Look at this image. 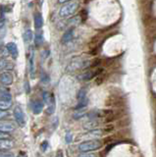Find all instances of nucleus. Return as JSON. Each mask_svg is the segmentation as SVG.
Wrapping results in <instances>:
<instances>
[{"label": "nucleus", "mask_w": 156, "mask_h": 157, "mask_svg": "<svg viewBox=\"0 0 156 157\" xmlns=\"http://www.w3.org/2000/svg\"><path fill=\"white\" fill-rule=\"evenodd\" d=\"M1 96L3 99L2 100H6V101H11V94L8 91H1Z\"/></svg>", "instance_id": "22"}, {"label": "nucleus", "mask_w": 156, "mask_h": 157, "mask_svg": "<svg viewBox=\"0 0 156 157\" xmlns=\"http://www.w3.org/2000/svg\"><path fill=\"white\" fill-rule=\"evenodd\" d=\"M14 147V144L9 140H0V150H10Z\"/></svg>", "instance_id": "10"}, {"label": "nucleus", "mask_w": 156, "mask_h": 157, "mask_svg": "<svg viewBox=\"0 0 156 157\" xmlns=\"http://www.w3.org/2000/svg\"><path fill=\"white\" fill-rule=\"evenodd\" d=\"M86 114V108H82V109H78L76 110V112L73 114V118L75 120H80L81 118H82Z\"/></svg>", "instance_id": "14"}, {"label": "nucleus", "mask_w": 156, "mask_h": 157, "mask_svg": "<svg viewBox=\"0 0 156 157\" xmlns=\"http://www.w3.org/2000/svg\"><path fill=\"white\" fill-rule=\"evenodd\" d=\"M79 8V3L78 2H71L64 5L59 11V16L62 18H67L72 16L73 14H75L77 9Z\"/></svg>", "instance_id": "2"}, {"label": "nucleus", "mask_w": 156, "mask_h": 157, "mask_svg": "<svg viewBox=\"0 0 156 157\" xmlns=\"http://www.w3.org/2000/svg\"><path fill=\"white\" fill-rule=\"evenodd\" d=\"M13 81H14V78L11 73L4 72L2 74H0V82H1L3 86H11L13 83Z\"/></svg>", "instance_id": "5"}, {"label": "nucleus", "mask_w": 156, "mask_h": 157, "mask_svg": "<svg viewBox=\"0 0 156 157\" xmlns=\"http://www.w3.org/2000/svg\"><path fill=\"white\" fill-rule=\"evenodd\" d=\"M40 80H41L42 82L46 83V82H48L50 81V78H49V76H48L45 72H42L41 75H40Z\"/></svg>", "instance_id": "21"}, {"label": "nucleus", "mask_w": 156, "mask_h": 157, "mask_svg": "<svg viewBox=\"0 0 156 157\" xmlns=\"http://www.w3.org/2000/svg\"><path fill=\"white\" fill-rule=\"evenodd\" d=\"M42 101L43 103H46V104H49L50 102V96H49V93H48L47 91H44L42 93Z\"/></svg>", "instance_id": "20"}, {"label": "nucleus", "mask_w": 156, "mask_h": 157, "mask_svg": "<svg viewBox=\"0 0 156 157\" xmlns=\"http://www.w3.org/2000/svg\"><path fill=\"white\" fill-rule=\"evenodd\" d=\"M113 130H114V127L113 126H108V127H106L105 132H112Z\"/></svg>", "instance_id": "36"}, {"label": "nucleus", "mask_w": 156, "mask_h": 157, "mask_svg": "<svg viewBox=\"0 0 156 157\" xmlns=\"http://www.w3.org/2000/svg\"><path fill=\"white\" fill-rule=\"evenodd\" d=\"M55 108H56V105H55V97L53 94H51L50 96V102L49 104H48V108L46 110V113L48 115H52L53 113L55 112Z\"/></svg>", "instance_id": "13"}, {"label": "nucleus", "mask_w": 156, "mask_h": 157, "mask_svg": "<svg viewBox=\"0 0 156 157\" xmlns=\"http://www.w3.org/2000/svg\"><path fill=\"white\" fill-rule=\"evenodd\" d=\"M73 140V135H72V132H68L66 136H65V141L67 142V144H71Z\"/></svg>", "instance_id": "25"}, {"label": "nucleus", "mask_w": 156, "mask_h": 157, "mask_svg": "<svg viewBox=\"0 0 156 157\" xmlns=\"http://www.w3.org/2000/svg\"><path fill=\"white\" fill-rule=\"evenodd\" d=\"M8 65H9V63H8V61L5 60V59H2V60H0V71L3 70V69L8 68L9 67Z\"/></svg>", "instance_id": "24"}, {"label": "nucleus", "mask_w": 156, "mask_h": 157, "mask_svg": "<svg viewBox=\"0 0 156 157\" xmlns=\"http://www.w3.org/2000/svg\"><path fill=\"white\" fill-rule=\"evenodd\" d=\"M32 112L36 115L41 113L42 109H43V101H41L40 99L33 100L32 104Z\"/></svg>", "instance_id": "8"}, {"label": "nucleus", "mask_w": 156, "mask_h": 157, "mask_svg": "<svg viewBox=\"0 0 156 157\" xmlns=\"http://www.w3.org/2000/svg\"><path fill=\"white\" fill-rule=\"evenodd\" d=\"M14 118H15L16 122L18 123V125L20 127H25L26 126V118L25 114L22 110V108L20 106H16L15 109L13 111Z\"/></svg>", "instance_id": "4"}, {"label": "nucleus", "mask_w": 156, "mask_h": 157, "mask_svg": "<svg viewBox=\"0 0 156 157\" xmlns=\"http://www.w3.org/2000/svg\"><path fill=\"white\" fill-rule=\"evenodd\" d=\"M102 146V142L100 140H86L82 142V144H79V150L82 151V153L85 152H89V151H93L96 149H99Z\"/></svg>", "instance_id": "1"}, {"label": "nucleus", "mask_w": 156, "mask_h": 157, "mask_svg": "<svg viewBox=\"0 0 156 157\" xmlns=\"http://www.w3.org/2000/svg\"><path fill=\"white\" fill-rule=\"evenodd\" d=\"M114 145H115V144H109L108 146H107V147H106V149H105V151H106V152H108V151H109V150H110V149L112 148V147H113V146H114Z\"/></svg>", "instance_id": "37"}, {"label": "nucleus", "mask_w": 156, "mask_h": 157, "mask_svg": "<svg viewBox=\"0 0 156 157\" xmlns=\"http://www.w3.org/2000/svg\"><path fill=\"white\" fill-rule=\"evenodd\" d=\"M8 116V113L6 111H3V110H0V120L4 119Z\"/></svg>", "instance_id": "31"}, {"label": "nucleus", "mask_w": 156, "mask_h": 157, "mask_svg": "<svg viewBox=\"0 0 156 157\" xmlns=\"http://www.w3.org/2000/svg\"><path fill=\"white\" fill-rule=\"evenodd\" d=\"M43 43V34L42 32H38L35 36V44L36 46H40Z\"/></svg>", "instance_id": "17"}, {"label": "nucleus", "mask_w": 156, "mask_h": 157, "mask_svg": "<svg viewBox=\"0 0 156 157\" xmlns=\"http://www.w3.org/2000/svg\"><path fill=\"white\" fill-rule=\"evenodd\" d=\"M103 134V132L101 130H92V131H89L87 134L85 135V137L87 139L89 140H95L97 137H100Z\"/></svg>", "instance_id": "9"}, {"label": "nucleus", "mask_w": 156, "mask_h": 157, "mask_svg": "<svg viewBox=\"0 0 156 157\" xmlns=\"http://www.w3.org/2000/svg\"><path fill=\"white\" fill-rule=\"evenodd\" d=\"M56 157H63V152H62V150H58L57 151Z\"/></svg>", "instance_id": "38"}, {"label": "nucleus", "mask_w": 156, "mask_h": 157, "mask_svg": "<svg viewBox=\"0 0 156 157\" xmlns=\"http://www.w3.org/2000/svg\"><path fill=\"white\" fill-rule=\"evenodd\" d=\"M6 49L8 52L10 53V55L12 56L13 59H17L19 56V51H18V47L14 42H9L6 45Z\"/></svg>", "instance_id": "7"}, {"label": "nucleus", "mask_w": 156, "mask_h": 157, "mask_svg": "<svg viewBox=\"0 0 156 157\" xmlns=\"http://www.w3.org/2000/svg\"><path fill=\"white\" fill-rule=\"evenodd\" d=\"M25 91H26V93H30V91H31L30 83H29L28 81H25Z\"/></svg>", "instance_id": "30"}, {"label": "nucleus", "mask_w": 156, "mask_h": 157, "mask_svg": "<svg viewBox=\"0 0 156 157\" xmlns=\"http://www.w3.org/2000/svg\"><path fill=\"white\" fill-rule=\"evenodd\" d=\"M47 147H48V141H47V140L42 141V144H40V149H41L43 152H45L46 149H47Z\"/></svg>", "instance_id": "28"}, {"label": "nucleus", "mask_w": 156, "mask_h": 157, "mask_svg": "<svg viewBox=\"0 0 156 157\" xmlns=\"http://www.w3.org/2000/svg\"><path fill=\"white\" fill-rule=\"evenodd\" d=\"M0 43H1V40H0Z\"/></svg>", "instance_id": "40"}, {"label": "nucleus", "mask_w": 156, "mask_h": 157, "mask_svg": "<svg viewBox=\"0 0 156 157\" xmlns=\"http://www.w3.org/2000/svg\"><path fill=\"white\" fill-rule=\"evenodd\" d=\"M103 80H104V78H103V77H97L96 78V81H95V83H96V85H101V83L102 82H103Z\"/></svg>", "instance_id": "32"}, {"label": "nucleus", "mask_w": 156, "mask_h": 157, "mask_svg": "<svg viewBox=\"0 0 156 157\" xmlns=\"http://www.w3.org/2000/svg\"><path fill=\"white\" fill-rule=\"evenodd\" d=\"M12 103L11 101H6V100H0V110L5 111L11 107Z\"/></svg>", "instance_id": "19"}, {"label": "nucleus", "mask_w": 156, "mask_h": 157, "mask_svg": "<svg viewBox=\"0 0 156 157\" xmlns=\"http://www.w3.org/2000/svg\"><path fill=\"white\" fill-rule=\"evenodd\" d=\"M8 136H8L7 132H0V140H6Z\"/></svg>", "instance_id": "33"}, {"label": "nucleus", "mask_w": 156, "mask_h": 157, "mask_svg": "<svg viewBox=\"0 0 156 157\" xmlns=\"http://www.w3.org/2000/svg\"><path fill=\"white\" fill-rule=\"evenodd\" d=\"M78 157H97V155L94 154V153H89V152H85V153L80 154Z\"/></svg>", "instance_id": "29"}, {"label": "nucleus", "mask_w": 156, "mask_h": 157, "mask_svg": "<svg viewBox=\"0 0 156 157\" xmlns=\"http://www.w3.org/2000/svg\"><path fill=\"white\" fill-rule=\"evenodd\" d=\"M80 18H81V21H82V22H85L86 20L87 19V11H86V9L82 10V11H81V13H80Z\"/></svg>", "instance_id": "23"}, {"label": "nucleus", "mask_w": 156, "mask_h": 157, "mask_svg": "<svg viewBox=\"0 0 156 157\" xmlns=\"http://www.w3.org/2000/svg\"><path fill=\"white\" fill-rule=\"evenodd\" d=\"M89 64V62H87V61L85 62L78 58V59H75V60H73L69 64V66L67 67V71L74 72L76 70H79V69H84V68H86Z\"/></svg>", "instance_id": "3"}, {"label": "nucleus", "mask_w": 156, "mask_h": 157, "mask_svg": "<svg viewBox=\"0 0 156 157\" xmlns=\"http://www.w3.org/2000/svg\"><path fill=\"white\" fill-rule=\"evenodd\" d=\"M97 126H98V122H96L94 120H91V121H89V122H86V124L84 125V129L86 130H94V128H96Z\"/></svg>", "instance_id": "18"}, {"label": "nucleus", "mask_w": 156, "mask_h": 157, "mask_svg": "<svg viewBox=\"0 0 156 157\" xmlns=\"http://www.w3.org/2000/svg\"><path fill=\"white\" fill-rule=\"evenodd\" d=\"M33 38V33L32 32V29H27L24 33V41L26 43H30Z\"/></svg>", "instance_id": "15"}, {"label": "nucleus", "mask_w": 156, "mask_h": 157, "mask_svg": "<svg viewBox=\"0 0 156 157\" xmlns=\"http://www.w3.org/2000/svg\"><path fill=\"white\" fill-rule=\"evenodd\" d=\"M35 27L36 29H40L42 28L43 26V18H42V15L40 13H36L35 14Z\"/></svg>", "instance_id": "12"}, {"label": "nucleus", "mask_w": 156, "mask_h": 157, "mask_svg": "<svg viewBox=\"0 0 156 157\" xmlns=\"http://www.w3.org/2000/svg\"><path fill=\"white\" fill-rule=\"evenodd\" d=\"M73 36H74V29H68L67 32H65V33L63 34L61 41L62 43H68L69 41H71L73 39Z\"/></svg>", "instance_id": "11"}, {"label": "nucleus", "mask_w": 156, "mask_h": 157, "mask_svg": "<svg viewBox=\"0 0 156 157\" xmlns=\"http://www.w3.org/2000/svg\"><path fill=\"white\" fill-rule=\"evenodd\" d=\"M16 129L15 125L12 122H0V132H10Z\"/></svg>", "instance_id": "6"}, {"label": "nucleus", "mask_w": 156, "mask_h": 157, "mask_svg": "<svg viewBox=\"0 0 156 157\" xmlns=\"http://www.w3.org/2000/svg\"><path fill=\"white\" fill-rule=\"evenodd\" d=\"M70 0H58V3H66V2H69Z\"/></svg>", "instance_id": "39"}, {"label": "nucleus", "mask_w": 156, "mask_h": 157, "mask_svg": "<svg viewBox=\"0 0 156 157\" xmlns=\"http://www.w3.org/2000/svg\"><path fill=\"white\" fill-rule=\"evenodd\" d=\"M4 23H5V18L1 17V18H0V28L4 26Z\"/></svg>", "instance_id": "35"}, {"label": "nucleus", "mask_w": 156, "mask_h": 157, "mask_svg": "<svg viewBox=\"0 0 156 157\" xmlns=\"http://www.w3.org/2000/svg\"><path fill=\"white\" fill-rule=\"evenodd\" d=\"M30 74L31 77H33L35 75V53L32 51L30 56Z\"/></svg>", "instance_id": "16"}, {"label": "nucleus", "mask_w": 156, "mask_h": 157, "mask_svg": "<svg viewBox=\"0 0 156 157\" xmlns=\"http://www.w3.org/2000/svg\"><path fill=\"white\" fill-rule=\"evenodd\" d=\"M17 157H28V155L25 151H20L19 152V154L17 155Z\"/></svg>", "instance_id": "34"}, {"label": "nucleus", "mask_w": 156, "mask_h": 157, "mask_svg": "<svg viewBox=\"0 0 156 157\" xmlns=\"http://www.w3.org/2000/svg\"><path fill=\"white\" fill-rule=\"evenodd\" d=\"M101 64V60L99 58H97V59H95V60H93V62H92L91 64H90V67L91 68H95V67H98L99 65Z\"/></svg>", "instance_id": "26"}, {"label": "nucleus", "mask_w": 156, "mask_h": 157, "mask_svg": "<svg viewBox=\"0 0 156 157\" xmlns=\"http://www.w3.org/2000/svg\"><path fill=\"white\" fill-rule=\"evenodd\" d=\"M0 157H14V155H13V153H11V152L0 151Z\"/></svg>", "instance_id": "27"}]
</instances>
